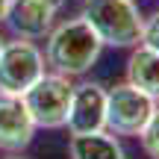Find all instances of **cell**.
Here are the masks:
<instances>
[{
    "mask_svg": "<svg viewBox=\"0 0 159 159\" xmlns=\"http://www.w3.org/2000/svg\"><path fill=\"white\" fill-rule=\"evenodd\" d=\"M44 62L62 77H83L100 59V39L83 18H65L44 35Z\"/></svg>",
    "mask_w": 159,
    "mask_h": 159,
    "instance_id": "cell-1",
    "label": "cell"
},
{
    "mask_svg": "<svg viewBox=\"0 0 159 159\" xmlns=\"http://www.w3.org/2000/svg\"><path fill=\"white\" fill-rule=\"evenodd\" d=\"M80 18L94 30L103 47H136L142 41V12L136 0H83Z\"/></svg>",
    "mask_w": 159,
    "mask_h": 159,
    "instance_id": "cell-2",
    "label": "cell"
},
{
    "mask_svg": "<svg viewBox=\"0 0 159 159\" xmlns=\"http://www.w3.org/2000/svg\"><path fill=\"white\" fill-rule=\"evenodd\" d=\"M71 94H74L71 77H62V74L53 71V74H41L21 94V103L27 106V112H30L35 127L59 130V127H65V118H68Z\"/></svg>",
    "mask_w": 159,
    "mask_h": 159,
    "instance_id": "cell-3",
    "label": "cell"
},
{
    "mask_svg": "<svg viewBox=\"0 0 159 159\" xmlns=\"http://www.w3.org/2000/svg\"><path fill=\"white\" fill-rule=\"evenodd\" d=\"M44 74V53L35 41L15 39L0 50V94L21 97L30 85Z\"/></svg>",
    "mask_w": 159,
    "mask_h": 159,
    "instance_id": "cell-4",
    "label": "cell"
},
{
    "mask_svg": "<svg viewBox=\"0 0 159 159\" xmlns=\"http://www.w3.org/2000/svg\"><path fill=\"white\" fill-rule=\"evenodd\" d=\"M153 109L156 100H150L136 85L121 83L106 91V130L112 136H139Z\"/></svg>",
    "mask_w": 159,
    "mask_h": 159,
    "instance_id": "cell-5",
    "label": "cell"
},
{
    "mask_svg": "<svg viewBox=\"0 0 159 159\" xmlns=\"http://www.w3.org/2000/svg\"><path fill=\"white\" fill-rule=\"evenodd\" d=\"M62 6H65V0H9L3 21L18 39L39 41L53 30Z\"/></svg>",
    "mask_w": 159,
    "mask_h": 159,
    "instance_id": "cell-6",
    "label": "cell"
},
{
    "mask_svg": "<svg viewBox=\"0 0 159 159\" xmlns=\"http://www.w3.org/2000/svg\"><path fill=\"white\" fill-rule=\"evenodd\" d=\"M71 136L106 130V89L97 83H80L71 94V109L65 118Z\"/></svg>",
    "mask_w": 159,
    "mask_h": 159,
    "instance_id": "cell-7",
    "label": "cell"
},
{
    "mask_svg": "<svg viewBox=\"0 0 159 159\" xmlns=\"http://www.w3.org/2000/svg\"><path fill=\"white\" fill-rule=\"evenodd\" d=\"M33 136H35V124L27 106L21 103V97L0 94V150L18 153V150L30 148Z\"/></svg>",
    "mask_w": 159,
    "mask_h": 159,
    "instance_id": "cell-8",
    "label": "cell"
},
{
    "mask_svg": "<svg viewBox=\"0 0 159 159\" xmlns=\"http://www.w3.org/2000/svg\"><path fill=\"white\" fill-rule=\"evenodd\" d=\"M127 83L159 103V53L144 44H136L127 59Z\"/></svg>",
    "mask_w": 159,
    "mask_h": 159,
    "instance_id": "cell-9",
    "label": "cell"
},
{
    "mask_svg": "<svg viewBox=\"0 0 159 159\" xmlns=\"http://www.w3.org/2000/svg\"><path fill=\"white\" fill-rule=\"evenodd\" d=\"M68 153H71V159H130L127 150L121 148V142L115 136H109L106 130L71 136Z\"/></svg>",
    "mask_w": 159,
    "mask_h": 159,
    "instance_id": "cell-10",
    "label": "cell"
},
{
    "mask_svg": "<svg viewBox=\"0 0 159 159\" xmlns=\"http://www.w3.org/2000/svg\"><path fill=\"white\" fill-rule=\"evenodd\" d=\"M139 139H142V150L144 153H148L150 159H159V106L148 118V124H144V130L139 133Z\"/></svg>",
    "mask_w": 159,
    "mask_h": 159,
    "instance_id": "cell-11",
    "label": "cell"
},
{
    "mask_svg": "<svg viewBox=\"0 0 159 159\" xmlns=\"http://www.w3.org/2000/svg\"><path fill=\"white\" fill-rule=\"evenodd\" d=\"M139 44H144V47H150V50L159 53V9L150 18H144V24H142V41H139Z\"/></svg>",
    "mask_w": 159,
    "mask_h": 159,
    "instance_id": "cell-12",
    "label": "cell"
},
{
    "mask_svg": "<svg viewBox=\"0 0 159 159\" xmlns=\"http://www.w3.org/2000/svg\"><path fill=\"white\" fill-rule=\"evenodd\" d=\"M6 9H9V0H0V21L6 18Z\"/></svg>",
    "mask_w": 159,
    "mask_h": 159,
    "instance_id": "cell-13",
    "label": "cell"
},
{
    "mask_svg": "<svg viewBox=\"0 0 159 159\" xmlns=\"http://www.w3.org/2000/svg\"><path fill=\"white\" fill-rule=\"evenodd\" d=\"M3 44H6V39H3V35H0V50H3Z\"/></svg>",
    "mask_w": 159,
    "mask_h": 159,
    "instance_id": "cell-14",
    "label": "cell"
},
{
    "mask_svg": "<svg viewBox=\"0 0 159 159\" xmlns=\"http://www.w3.org/2000/svg\"><path fill=\"white\" fill-rule=\"evenodd\" d=\"M15 159H18V156H15Z\"/></svg>",
    "mask_w": 159,
    "mask_h": 159,
    "instance_id": "cell-15",
    "label": "cell"
}]
</instances>
